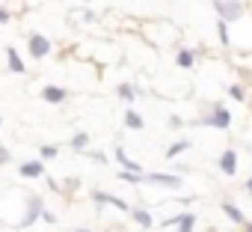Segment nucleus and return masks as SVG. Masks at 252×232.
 Wrapping results in <instances>:
<instances>
[{
	"mask_svg": "<svg viewBox=\"0 0 252 232\" xmlns=\"http://www.w3.org/2000/svg\"><path fill=\"white\" fill-rule=\"evenodd\" d=\"M178 66H181V69H190V66H193V54H190V51H181V54H178Z\"/></svg>",
	"mask_w": 252,
	"mask_h": 232,
	"instance_id": "nucleus-17",
	"label": "nucleus"
},
{
	"mask_svg": "<svg viewBox=\"0 0 252 232\" xmlns=\"http://www.w3.org/2000/svg\"><path fill=\"white\" fill-rule=\"evenodd\" d=\"M211 125H214V128H228V125H231V116H228V110H225V107H220V104L214 107Z\"/></svg>",
	"mask_w": 252,
	"mask_h": 232,
	"instance_id": "nucleus-4",
	"label": "nucleus"
},
{
	"mask_svg": "<svg viewBox=\"0 0 252 232\" xmlns=\"http://www.w3.org/2000/svg\"><path fill=\"white\" fill-rule=\"evenodd\" d=\"M187 146H190V143H187V140H178V143H175V146H169V152H166V158H175V155H181V152H184V149H187Z\"/></svg>",
	"mask_w": 252,
	"mask_h": 232,
	"instance_id": "nucleus-15",
	"label": "nucleus"
},
{
	"mask_svg": "<svg viewBox=\"0 0 252 232\" xmlns=\"http://www.w3.org/2000/svg\"><path fill=\"white\" fill-rule=\"evenodd\" d=\"M246 232H252V223H246Z\"/></svg>",
	"mask_w": 252,
	"mask_h": 232,
	"instance_id": "nucleus-26",
	"label": "nucleus"
},
{
	"mask_svg": "<svg viewBox=\"0 0 252 232\" xmlns=\"http://www.w3.org/2000/svg\"><path fill=\"white\" fill-rule=\"evenodd\" d=\"M6 21H9V12H6V9H0V24H6Z\"/></svg>",
	"mask_w": 252,
	"mask_h": 232,
	"instance_id": "nucleus-24",
	"label": "nucleus"
},
{
	"mask_svg": "<svg viewBox=\"0 0 252 232\" xmlns=\"http://www.w3.org/2000/svg\"><path fill=\"white\" fill-rule=\"evenodd\" d=\"M95 199H98V202H110V205H116V208H122V211H128V202H122V199H116V196H107V193H95Z\"/></svg>",
	"mask_w": 252,
	"mask_h": 232,
	"instance_id": "nucleus-11",
	"label": "nucleus"
},
{
	"mask_svg": "<svg viewBox=\"0 0 252 232\" xmlns=\"http://www.w3.org/2000/svg\"><path fill=\"white\" fill-rule=\"evenodd\" d=\"M134 217H137L140 226H152V214L149 211H134Z\"/></svg>",
	"mask_w": 252,
	"mask_h": 232,
	"instance_id": "nucleus-18",
	"label": "nucleus"
},
{
	"mask_svg": "<svg viewBox=\"0 0 252 232\" xmlns=\"http://www.w3.org/2000/svg\"><path fill=\"white\" fill-rule=\"evenodd\" d=\"M119 95H122V98H134V89H131V86H119Z\"/></svg>",
	"mask_w": 252,
	"mask_h": 232,
	"instance_id": "nucleus-22",
	"label": "nucleus"
},
{
	"mask_svg": "<svg viewBox=\"0 0 252 232\" xmlns=\"http://www.w3.org/2000/svg\"><path fill=\"white\" fill-rule=\"evenodd\" d=\"M42 155H45V158H54V155H57V149H54V146H45V149H42Z\"/></svg>",
	"mask_w": 252,
	"mask_h": 232,
	"instance_id": "nucleus-23",
	"label": "nucleus"
},
{
	"mask_svg": "<svg viewBox=\"0 0 252 232\" xmlns=\"http://www.w3.org/2000/svg\"><path fill=\"white\" fill-rule=\"evenodd\" d=\"M71 146H74V149H83V146H86V134H77V137L71 140Z\"/></svg>",
	"mask_w": 252,
	"mask_h": 232,
	"instance_id": "nucleus-20",
	"label": "nucleus"
},
{
	"mask_svg": "<svg viewBox=\"0 0 252 232\" xmlns=\"http://www.w3.org/2000/svg\"><path fill=\"white\" fill-rule=\"evenodd\" d=\"M246 191H249V193H252V179H246Z\"/></svg>",
	"mask_w": 252,
	"mask_h": 232,
	"instance_id": "nucleus-25",
	"label": "nucleus"
},
{
	"mask_svg": "<svg viewBox=\"0 0 252 232\" xmlns=\"http://www.w3.org/2000/svg\"><path fill=\"white\" fill-rule=\"evenodd\" d=\"M21 176H27V179H39V176H42V164H39V161H27V164H21Z\"/></svg>",
	"mask_w": 252,
	"mask_h": 232,
	"instance_id": "nucleus-7",
	"label": "nucleus"
},
{
	"mask_svg": "<svg viewBox=\"0 0 252 232\" xmlns=\"http://www.w3.org/2000/svg\"><path fill=\"white\" fill-rule=\"evenodd\" d=\"M39 214H42V202H39V199H30V211H27V217H24V226H30Z\"/></svg>",
	"mask_w": 252,
	"mask_h": 232,
	"instance_id": "nucleus-10",
	"label": "nucleus"
},
{
	"mask_svg": "<svg viewBox=\"0 0 252 232\" xmlns=\"http://www.w3.org/2000/svg\"><path fill=\"white\" fill-rule=\"evenodd\" d=\"M42 98L51 101V104H60V101H65V92H63L60 86H45V89H42Z\"/></svg>",
	"mask_w": 252,
	"mask_h": 232,
	"instance_id": "nucleus-6",
	"label": "nucleus"
},
{
	"mask_svg": "<svg viewBox=\"0 0 252 232\" xmlns=\"http://www.w3.org/2000/svg\"><path fill=\"white\" fill-rule=\"evenodd\" d=\"M228 95L240 101V98H243V86H228Z\"/></svg>",
	"mask_w": 252,
	"mask_h": 232,
	"instance_id": "nucleus-19",
	"label": "nucleus"
},
{
	"mask_svg": "<svg viewBox=\"0 0 252 232\" xmlns=\"http://www.w3.org/2000/svg\"><path fill=\"white\" fill-rule=\"evenodd\" d=\"M6 57H9V69H12V72H18V75H21V72H24V63H21V57H18V54H15V51H12V48H9V51H6Z\"/></svg>",
	"mask_w": 252,
	"mask_h": 232,
	"instance_id": "nucleus-12",
	"label": "nucleus"
},
{
	"mask_svg": "<svg viewBox=\"0 0 252 232\" xmlns=\"http://www.w3.org/2000/svg\"><path fill=\"white\" fill-rule=\"evenodd\" d=\"M77 232H86V229H77Z\"/></svg>",
	"mask_w": 252,
	"mask_h": 232,
	"instance_id": "nucleus-27",
	"label": "nucleus"
},
{
	"mask_svg": "<svg viewBox=\"0 0 252 232\" xmlns=\"http://www.w3.org/2000/svg\"><path fill=\"white\" fill-rule=\"evenodd\" d=\"M116 158H119V164H122L125 170H134V173H140V164H134V161H131L128 155H125V152H122V149L116 152Z\"/></svg>",
	"mask_w": 252,
	"mask_h": 232,
	"instance_id": "nucleus-13",
	"label": "nucleus"
},
{
	"mask_svg": "<svg viewBox=\"0 0 252 232\" xmlns=\"http://www.w3.org/2000/svg\"><path fill=\"white\" fill-rule=\"evenodd\" d=\"M140 182L163 185V188H172V191H178V188H181V179H178V176H166V173H149V176H140Z\"/></svg>",
	"mask_w": 252,
	"mask_h": 232,
	"instance_id": "nucleus-2",
	"label": "nucleus"
},
{
	"mask_svg": "<svg viewBox=\"0 0 252 232\" xmlns=\"http://www.w3.org/2000/svg\"><path fill=\"white\" fill-rule=\"evenodd\" d=\"M30 54H33L36 60H42V57H48V54H51V42H48L45 36H39V33H33V36H30Z\"/></svg>",
	"mask_w": 252,
	"mask_h": 232,
	"instance_id": "nucleus-3",
	"label": "nucleus"
},
{
	"mask_svg": "<svg viewBox=\"0 0 252 232\" xmlns=\"http://www.w3.org/2000/svg\"><path fill=\"white\" fill-rule=\"evenodd\" d=\"M125 122H128V128H143V119H140V116H137L134 110L125 113Z\"/></svg>",
	"mask_w": 252,
	"mask_h": 232,
	"instance_id": "nucleus-14",
	"label": "nucleus"
},
{
	"mask_svg": "<svg viewBox=\"0 0 252 232\" xmlns=\"http://www.w3.org/2000/svg\"><path fill=\"white\" fill-rule=\"evenodd\" d=\"M220 167H222V173H225V176H234V173H237V155H234L231 149H228V152H222Z\"/></svg>",
	"mask_w": 252,
	"mask_h": 232,
	"instance_id": "nucleus-5",
	"label": "nucleus"
},
{
	"mask_svg": "<svg viewBox=\"0 0 252 232\" xmlns=\"http://www.w3.org/2000/svg\"><path fill=\"white\" fill-rule=\"evenodd\" d=\"M169 223H181V229H178V232H193L196 217H193V214H181V217H175V220H169Z\"/></svg>",
	"mask_w": 252,
	"mask_h": 232,
	"instance_id": "nucleus-9",
	"label": "nucleus"
},
{
	"mask_svg": "<svg viewBox=\"0 0 252 232\" xmlns=\"http://www.w3.org/2000/svg\"><path fill=\"white\" fill-rule=\"evenodd\" d=\"M3 164H9V149L0 146V167H3Z\"/></svg>",
	"mask_w": 252,
	"mask_h": 232,
	"instance_id": "nucleus-21",
	"label": "nucleus"
},
{
	"mask_svg": "<svg viewBox=\"0 0 252 232\" xmlns=\"http://www.w3.org/2000/svg\"><path fill=\"white\" fill-rule=\"evenodd\" d=\"M214 12H217L222 21H237L243 9H240L237 0H214Z\"/></svg>",
	"mask_w": 252,
	"mask_h": 232,
	"instance_id": "nucleus-1",
	"label": "nucleus"
},
{
	"mask_svg": "<svg viewBox=\"0 0 252 232\" xmlns=\"http://www.w3.org/2000/svg\"><path fill=\"white\" fill-rule=\"evenodd\" d=\"M222 211L234 220V223H246V217H243V211L237 208V205H231V202H222Z\"/></svg>",
	"mask_w": 252,
	"mask_h": 232,
	"instance_id": "nucleus-8",
	"label": "nucleus"
},
{
	"mask_svg": "<svg viewBox=\"0 0 252 232\" xmlns=\"http://www.w3.org/2000/svg\"><path fill=\"white\" fill-rule=\"evenodd\" d=\"M217 33H220V42H222V45H228V39H231V36H228V27H225V21H222V18H220V24H217Z\"/></svg>",
	"mask_w": 252,
	"mask_h": 232,
	"instance_id": "nucleus-16",
	"label": "nucleus"
}]
</instances>
